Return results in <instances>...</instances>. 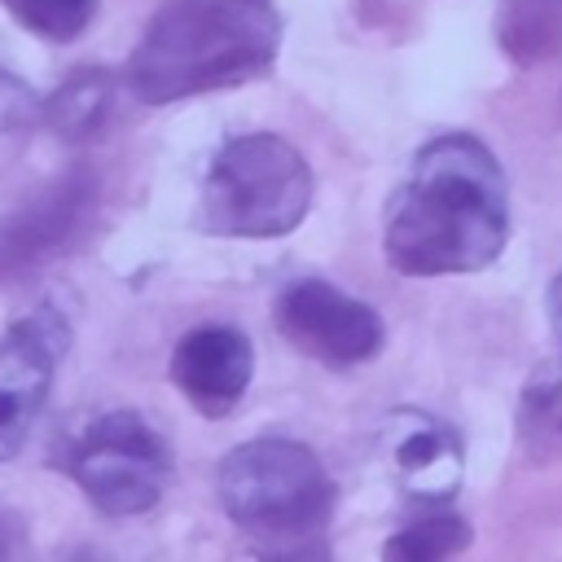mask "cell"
Masks as SVG:
<instances>
[{
    "label": "cell",
    "mask_w": 562,
    "mask_h": 562,
    "mask_svg": "<svg viewBox=\"0 0 562 562\" xmlns=\"http://www.w3.org/2000/svg\"><path fill=\"white\" fill-rule=\"evenodd\" d=\"M509 241V180L501 158L465 132L426 140L386 206L382 250L400 277L487 268Z\"/></svg>",
    "instance_id": "6da1fadb"
},
{
    "label": "cell",
    "mask_w": 562,
    "mask_h": 562,
    "mask_svg": "<svg viewBox=\"0 0 562 562\" xmlns=\"http://www.w3.org/2000/svg\"><path fill=\"white\" fill-rule=\"evenodd\" d=\"M281 48L277 0H167L123 66V83L145 105L268 75Z\"/></svg>",
    "instance_id": "7a4b0ae2"
},
{
    "label": "cell",
    "mask_w": 562,
    "mask_h": 562,
    "mask_svg": "<svg viewBox=\"0 0 562 562\" xmlns=\"http://www.w3.org/2000/svg\"><path fill=\"white\" fill-rule=\"evenodd\" d=\"M198 206L220 237H285L312 206V167L277 132L233 136L215 149Z\"/></svg>",
    "instance_id": "3957f363"
},
{
    "label": "cell",
    "mask_w": 562,
    "mask_h": 562,
    "mask_svg": "<svg viewBox=\"0 0 562 562\" xmlns=\"http://www.w3.org/2000/svg\"><path fill=\"white\" fill-rule=\"evenodd\" d=\"M224 514L259 540H303L334 514V479L299 439H246L215 474Z\"/></svg>",
    "instance_id": "277c9868"
},
{
    "label": "cell",
    "mask_w": 562,
    "mask_h": 562,
    "mask_svg": "<svg viewBox=\"0 0 562 562\" xmlns=\"http://www.w3.org/2000/svg\"><path fill=\"white\" fill-rule=\"evenodd\" d=\"M66 470L101 514L132 518L162 501L171 483V448L140 413L110 408L79 430Z\"/></svg>",
    "instance_id": "5b68a950"
},
{
    "label": "cell",
    "mask_w": 562,
    "mask_h": 562,
    "mask_svg": "<svg viewBox=\"0 0 562 562\" xmlns=\"http://www.w3.org/2000/svg\"><path fill=\"white\" fill-rule=\"evenodd\" d=\"M272 321L294 351L329 369L364 364L386 342L382 316L325 277H294L272 303Z\"/></svg>",
    "instance_id": "8992f818"
},
{
    "label": "cell",
    "mask_w": 562,
    "mask_h": 562,
    "mask_svg": "<svg viewBox=\"0 0 562 562\" xmlns=\"http://www.w3.org/2000/svg\"><path fill=\"white\" fill-rule=\"evenodd\" d=\"M97 211V180L83 167H70L22 206L0 220V281H22L53 259H61L88 228Z\"/></svg>",
    "instance_id": "52a82bcc"
},
{
    "label": "cell",
    "mask_w": 562,
    "mask_h": 562,
    "mask_svg": "<svg viewBox=\"0 0 562 562\" xmlns=\"http://www.w3.org/2000/svg\"><path fill=\"white\" fill-rule=\"evenodd\" d=\"M66 347L70 329L57 307H35L0 338V461L31 439Z\"/></svg>",
    "instance_id": "ba28073f"
},
{
    "label": "cell",
    "mask_w": 562,
    "mask_h": 562,
    "mask_svg": "<svg viewBox=\"0 0 562 562\" xmlns=\"http://www.w3.org/2000/svg\"><path fill=\"white\" fill-rule=\"evenodd\" d=\"M378 452L391 470V479L413 496V501H448L461 487L465 474V448L461 435L422 408H395L382 417L378 430Z\"/></svg>",
    "instance_id": "9c48e42d"
},
{
    "label": "cell",
    "mask_w": 562,
    "mask_h": 562,
    "mask_svg": "<svg viewBox=\"0 0 562 562\" xmlns=\"http://www.w3.org/2000/svg\"><path fill=\"white\" fill-rule=\"evenodd\" d=\"M250 378H255V351L250 338L233 325H198L171 351V382L206 417L233 413Z\"/></svg>",
    "instance_id": "30bf717a"
},
{
    "label": "cell",
    "mask_w": 562,
    "mask_h": 562,
    "mask_svg": "<svg viewBox=\"0 0 562 562\" xmlns=\"http://www.w3.org/2000/svg\"><path fill=\"white\" fill-rule=\"evenodd\" d=\"M114 101H119V79L105 66H83L40 105V119L61 140H92L114 114Z\"/></svg>",
    "instance_id": "8fae6325"
},
{
    "label": "cell",
    "mask_w": 562,
    "mask_h": 562,
    "mask_svg": "<svg viewBox=\"0 0 562 562\" xmlns=\"http://www.w3.org/2000/svg\"><path fill=\"white\" fill-rule=\"evenodd\" d=\"M518 443L531 461H562V360L536 364L522 382Z\"/></svg>",
    "instance_id": "7c38bea8"
},
{
    "label": "cell",
    "mask_w": 562,
    "mask_h": 562,
    "mask_svg": "<svg viewBox=\"0 0 562 562\" xmlns=\"http://www.w3.org/2000/svg\"><path fill=\"white\" fill-rule=\"evenodd\" d=\"M501 53L514 66H540L562 53V0H505L496 18Z\"/></svg>",
    "instance_id": "4fadbf2b"
},
{
    "label": "cell",
    "mask_w": 562,
    "mask_h": 562,
    "mask_svg": "<svg viewBox=\"0 0 562 562\" xmlns=\"http://www.w3.org/2000/svg\"><path fill=\"white\" fill-rule=\"evenodd\" d=\"M465 544H470L465 518H457V514H430V518H417V522L400 527L382 544V558H391V562H439V558L461 553Z\"/></svg>",
    "instance_id": "5bb4252c"
},
{
    "label": "cell",
    "mask_w": 562,
    "mask_h": 562,
    "mask_svg": "<svg viewBox=\"0 0 562 562\" xmlns=\"http://www.w3.org/2000/svg\"><path fill=\"white\" fill-rule=\"evenodd\" d=\"M31 35L40 40H75L88 31V22L97 18V0H0Z\"/></svg>",
    "instance_id": "9a60e30c"
},
{
    "label": "cell",
    "mask_w": 562,
    "mask_h": 562,
    "mask_svg": "<svg viewBox=\"0 0 562 562\" xmlns=\"http://www.w3.org/2000/svg\"><path fill=\"white\" fill-rule=\"evenodd\" d=\"M35 119H40L35 92L22 79H13L9 70H0V149L22 145V136L35 127Z\"/></svg>",
    "instance_id": "2e32d148"
},
{
    "label": "cell",
    "mask_w": 562,
    "mask_h": 562,
    "mask_svg": "<svg viewBox=\"0 0 562 562\" xmlns=\"http://www.w3.org/2000/svg\"><path fill=\"white\" fill-rule=\"evenodd\" d=\"M549 325H553V338H558V347H562V272H558L553 285H549Z\"/></svg>",
    "instance_id": "e0dca14e"
},
{
    "label": "cell",
    "mask_w": 562,
    "mask_h": 562,
    "mask_svg": "<svg viewBox=\"0 0 562 562\" xmlns=\"http://www.w3.org/2000/svg\"><path fill=\"white\" fill-rule=\"evenodd\" d=\"M4 549H9V544H4V540H0V553H4Z\"/></svg>",
    "instance_id": "ac0fdd59"
}]
</instances>
